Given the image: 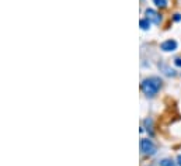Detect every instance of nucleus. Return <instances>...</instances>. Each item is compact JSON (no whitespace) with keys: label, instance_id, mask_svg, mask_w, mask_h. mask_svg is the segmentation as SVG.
I'll use <instances>...</instances> for the list:
<instances>
[{"label":"nucleus","instance_id":"9b49d317","mask_svg":"<svg viewBox=\"0 0 181 166\" xmlns=\"http://www.w3.org/2000/svg\"><path fill=\"white\" fill-rule=\"evenodd\" d=\"M177 165H178V166H181V153L177 156Z\"/></svg>","mask_w":181,"mask_h":166},{"label":"nucleus","instance_id":"423d86ee","mask_svg":"<svg viewBox=\"0 0 181 166\" xmlns=\"http://www.w3.org/2000/svg\"><path fill=\"white\" fill-rule=\"evenodd\" d=\"M159 68H160L161 70H164V75H167V76H174V75H175L174 70L170 69V68L166 66V65H159Z\"/></svg>","mask_w":181,"mask_h":166},{"label":"nucleus","instance_id":"7ed1b4c3","mask_svg":"<svg viewBox=\"0 0 181 166\" xmlns=\"http://www.w3.org/2000/svg\"><path fill=\"white\" fill-rule=\"evenodd\" d=\"M177 41L175 39H166L164 42L160 44V49L164 52H173V51L177 49Z\"/></svg>","mask_w":181,"mask_h":166},{"label":"nucleus","instance_id":"f257e3e1","mask_svg":"<svg viewBox=\"0 0 181 166\" xmlns=\"http://www.w3.org/2000/svg\"><path fill=\"white\" fill-rule=\"evenodd\" d=\"M160 87H161V80H160V78H157V76L146 78V79H143L142 83H141L142 92H143L146 96H150V97H153V96L157 94L159 90H160Z\"/></svg>","mask_w":181,"mask_h":166},{"label":"nucleus","instance_id":"0eeeda50","mask_svg":"<svg viewBox=\"0 0 181 166\" xmlns=\"http://www.w3.org/2000/svg\"><path fill=\"white\" fill-rule=\"evenodd\" d=\"M153 3H155V4L159 8H166L167 6H169L167 0H153Z\"/></svg>","mask_w":181,"mask_h":166},{"label":"nucleus","instance_id":"6e6552de","mask_svg":"<svg viewBox=\"0 0 181 166\" xmlns=\"http://www.w3.org/2000/svg\"><path fill=\"white\" fill-rule=\"evenodd\" d=\"M160 166H177V165H175V162H173L171 159H161Z\"/></svg>","mask_w":181,"mask_h":166},{"label":"nucleus","instance_id":"f03ea898","mask_svg":"<svg viewBox=\"0 0 181 166\" xmlns=\"http://www.w3.org/2000/svg\"><path fill=\"white\" fill-rule=\"evenodd\" d=\"M141 151L145 155H155L156 153V145L149 138H142L141 139Z\"/></svg>","mask_w":181,"mask_h":166},{"label":"nucleus","instance_id":"9d476101","mask_svg":"<svg viewBox=\"0 0 181 166\" xmlns=\"http://www.w3.org/2000/svg\"><path fill=\"white\" fill-rule=\"evenodd\" d=\"M174 65L177 68H181V58H175L174 59Z\"/></svg>","mask_w":181,"mask_h":166},{"label":"nucleus","instance_id":"39448f33","mask_svg":"<svg viewBox=\"0 0 181 166\" xmlns=\"http://www.w3.org/2000/svg\"><path fill=\"white\" fill-rule=\"evenodd\" d=\"M150 23H152V21H150L149 18H142L141 21H139V25H141V28L143 31H147L150 28Z\"/></svg>","mask_w":181,"mask_h":166},{"label":"nucleus","instance_id":"20e7f679","mask_svg":"<svg viewBox=\"0 0 181 166\" xmlns=\"http://www.w3.org/2000/svg\"><path fill=\"white\" fill-rule=\"evenodd\" d=\"M145 16H146V18H149L152 23H155V24H160L161 23L160 14H159L157 11H155L153 8H146V10H145Z\"/></svg>","mask_w":181,"mask_h":166},{"label":"nucleus","instance_id":"1a4fd4ad","mask_svg":"<svg viewBox=\"0 0 181 166\" xmlns=\"http://www.w3.org/2000/svg\"><path fill=\"white\" fill-rule=\"evenodd\" d=\"M173 20H174V21H181V14H178V13H175L174 16H173Z\"/></svg>","mask_w":181,"mask_h":166}]
</instances>
